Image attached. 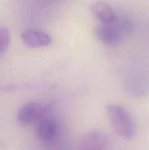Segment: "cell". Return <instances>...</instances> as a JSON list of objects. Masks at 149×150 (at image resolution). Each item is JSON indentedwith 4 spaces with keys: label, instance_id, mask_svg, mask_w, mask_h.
<instances>
[{
    "label": "cell",
    "instance_id": "cell-4",
    "mask_svg": "<svg viewBox=\"0 0 149 150\" xmlns=\"http://www.w3.org/2000/svg\"><path fill=\"white\" fill-rule=\"evenodd\" d=\"M108 144V138L102 132L94 130L85 135L80 140V147L86 150L104 149Z\"/></svg>",
    "mask_w": 149,
    "mask_h": 150
},
{
    "label": "cell",
    "instance_id": "cell-6",
    "mask_svg": "<svg viewBox=\"0 0 149 150\" xmlns=\"http://www.w3.org/2000/svg\"><path fill=\"white\" fill-rule=\"evenodd\" d=\"M37 124L36 134L39 140L48 143L56 139L58 128L55 122L49 119L44 118Z\"/></svg>",
    "mask_w": 149,
    "mask_h": 150
},
{
    "label": "cell",
    "instance_id": "cell-8",
    "mask_svg": "<svg viewBox=\"0 0 149 150\" xmlns=\"http://www.w3.org/2000/svg\"><path fill=\"white\" fill-rule=\"evenodd\" d=\"M10 42V34L5 27H0V57L8 48Z\"/></svg>",
    "mask_w": 149,
    "mask_h": 150
},
{
    "label": "cell",
    "instance_id": "cell-2",
    "mask_svg": "<svg viewBox=\"0 0 149 150\" xmlns=\"http://www.w3.org/2000/svg\"><path fill=\"white\" fill-rule=\"evenodd\" d=\"M50 108L46 104L31 102L20 107L17 114V121L20 125L29 126L39 122L49 111Z\"/></svg>",
    "mask_w": 149,
    "mask_h": 150
},
{
    "label": "cell",
    "instance_id": "cell-5",
    "mask_svg": "<svg viewBox=\"0 0 149 150\" xmlns=\"http://www.w3.org/2000/svg\"><path fill=\"white\" fill-rule=\"evenodd\" d=\"M95 33L99 40L108 45H117L121 40V33L112 24L101 23Z\"/></svg>",
    "mask_w": 149,
    "mask_h": 150
},
{
    "label": "cell",
    "instance_id": "cell-3",
    "mask_svg": "<svg viewBox=\"0 0 149 150\" xmlns=\"http://www.w3.org/2000/svg\"><path fill=\"white\" fill-rule=\"evenodd\" d=\"M20 38L25 45L33 48L48 46L52 42V38L48 34L35 29H29L23 31Z\"/></svg>",
    "mask_w": 149,
    "mask_h": 150
},
{
    "label": "cell",
    "instance_id": "cell-1",
    "mask_svg": "<svg viewBox=\"0 0 149 150\" xmlns=\"http://www.w3.org/2000/svg\"><path fill=\"white\" fill-rule=\"evenodd\" d=\"M107 114L115 133L124 139H131L135 133L134 122L128 111L121 105H109Z\"/></svg>",
    "mask_w": 149,
    "mask_h": 150
},
{
    "label": "cell",
    "instance_id": "cell-7",
    "mask_svg": "<svg viewBox=\"0 0 149 150\" xmlns=\"http://www.w3.org/2000/svg\"><path fill=\"white\" fill-rule=\"evenodd\" d=\"M92 13L97 20L104 24H110L116 18V15L110 4L103 1L95 2L91 6Z\"/></svg>",
    "mask_w": 149,
    "mask_h": 150
}]
</instances>
